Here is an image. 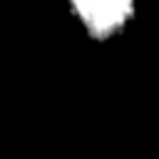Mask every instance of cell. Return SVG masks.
Masks as SVG:
<instances>
[{
  "label": "cell",
  "mask_w": 159,
  "mask_h": 159,
  "mask_svg": "<svg viewBox=\"0 0 159 159\" xmlns=\"http://www.w3.org/2000/svg\"><path fill=\"white\" fill-rule=\"evenodd\" d=\"M70 17L92 42H112L122 37L137 20V0H70Z\"/></svg>",
  "instance_id": "6da1fadb"
}]
</instances>
